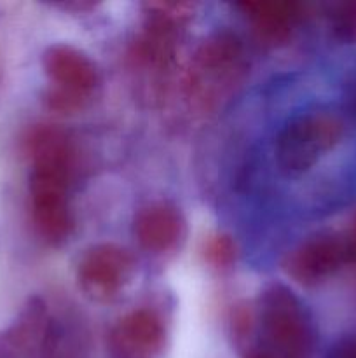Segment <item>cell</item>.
I'll return each instance as SVG.
<instances>
[{
  "label": "cell",
  "instance_id": "3957f363",
  "mask_svg": "<svg viewBox=\"0 0 356 358\" xmlns=\"http://www.w3.org/2000/svg\"><path fill=\"white\" fill-rule=\"evenodd\" d=\"M246 73L243 42L229 30L213 31L195 48L185 73V94L201 112L218 107Z\"/></svg>",
  "mask_w": 356,
  "mask_h": 358
},
{
  "label": "cell",
  "instance_id": "52a82bcc",
  "mask_svg": "<svg viewBox=\"0 0 356 358\" xmlns=\"http://www.w3.org/2000/svg\"><path fill=\"white\" fill-rule=\"evenodd\" d=\"M135 273V259L115 243L87 248L77 264V283L84 296L94 303H112L129 285Z\"/></svg>",
  "mask_w": 356,
  "mask_h": 358
},
{
  "label": "cell",
  "instance_id": "277c9868",
  "mask_svg": "<svg viewBox=\"0 0 356 358\" xmlns=\"http://www.w3.org/2000/svg\"><path fill=\"white\" fill-rule=\"evenodd\" d=\"M42 65L51 80L44 101L51 110L73 114L82 110L100 86V70L84 51L68 44H54L45 49Z\"/></svg>",
  "mask_w": 356,
  "mask_h": 358
},
{
  "label": "cell",
  "instance_id": "9c48e42d",
  "mask_svg": "<svg viewBox=\"0 0 356 358\" xmlns=\"http://www.w3.org/2000/svg\"><path fill=\"white\" fill-rule=\"evenodd\" d=\"M344 264H349L346 238L323 233L293 248L283 261V269L300 285L313 287L330 278Z\"/></svg>",
  "mask_w": 356,
  "mask_h": 358
},
{
  "label": "cell",
  "instance_id": "5b68a950",
  "mask_svg": "<svg viewBox=\"0 0 356 358\" xmlns=\"http://www.w3.org/2000/svg\"><path fill=\"white\" fill-rule=\"evenodd\" d=\"M344 121L332 112H307L292 119L276 140V159L290 175L311 170L344 136Z\"/></svg>",
  "mask_w": 356,
  "mask_h": 358
},
{
  "label": "cell",
  "instance_id": "30bf717a",
  "mask_svg": "<svg viewBox=\"0 0 356 358\" xmlns=\"http://www.w3.org/2000/svg\"><path fill=\"white\" fill-rule=\"evenodd\" d=\"M187 222L177 205L168 201L150 203L138 210L133 220V234L145 252L164 255L184 241Z\"/></svg>",
  "mask_w": 356,
  "mask_h": 358
},
{
  "label": "cell",
  "instance_id": "8992f818",
  "mask_svg": "<svg viewBox=\"0 0 356 358\" xmlns=\"http://www.w3.org/2000/svg\"><path fill=\"white\" fill-rule=\"evenodd\" d=\"M61 336L47 303L31 297L0 334V358H65Z\"/></svg>",
  "mask_w": 356,
  "mask_h": 358
},
{
  "label": "cell",
  "instance_id": "4fadbf2b",
  "mask_svg": "<svg viewBox=\"0 0 356 358\" xmlns=\"http://www.w3.org/2000/svg\"><path fill=\"white\" fill-rule=\"evenodd\" d=\"M332 30L341 41L356 42V2H344L334 7L330 14Z\"/></svg>",
  "mask_w": 356,
  "mask_h": 358
},
{
  "label": "cell",
  "instance_id": "7c38bea8",
  "mask_svg": "<svg viewBox=\"0 0 356 358\" xmlns=\"http://www.w3.org/2000/svg\"><path fill=\"white\" fill-rule=\"evenodd\" d=\"M202 257L212 268L229 269L237 259V245L232 236L223 233L212 234L202 245Z\"/></svg>",
  "mask_w": 356,
  "mask_h": 358
},
{
  "label": "cell",
  "instance_id": "8fae6325",
  "mask_svg": "<svg viewBox=\"0 0 356 358\" xmlns=\"http://www.w3.org/2000/svg\"><path fill=\"white\" fill-rule=\"evenodd\" d=\"M237 7L253 24L258 37L269 44L288 41L302 17V6L295 2H243Z\"/></svg>",
  "mask_w": 356,
  "mask_h": 358
},
{
  "label": "cell",
  "instance_id": "6da1fadb",
  "mask_svg": "<svg viewBox=\"0 0 356 358\" xmlns=\"http://www.w3.org/2000/svg\"><path fill=\"white\" fill-rule=\"evenodd\" d=\"M230 332L241 358H309L313 331L295 294L271 283L257 301L236 304Z\"/></svg>",
  "mask_w": 356,
  "mask_h": 358
},
{
  "label": "cell",
  "instance_id": "ba28073f",
  "mask_svg": "<svg viewBox=\"0 0 356 358\" xmlns=\"http://www.w3.org/2000/svg\"><path fill=\"white\" fill-rule=\"evenodd\" d=\"M168 345L163 317L150 308H138L119 318L108 331L110 358H159Z\"/></svg>",
  "mask_w": 356,
  "mask_h": 358
},
{
  "label": "cell",
  "instance_id": "7a4b0ae2",
  "mask_svg": "<svg viewBox=\"0 0 356 358\" xmlns=\"http://www.w3.org/2000/svg\"><path fill=\"white\" fill-rule=\"evenodd\" d=\"M24 149L31 161L30 213L42 240L59 245L73 231L68 189L73 175L75 150L63 129L38 124L28 131Z\"/></svg>",
  "mask_w": 356,
  "mask_h": 358
},
{
  "label": "cell",
  "instance_id": "5bb4252c",
  "mask_svg": "<svg viewBox=\"0 0 356 358\" xmlns=\"http://www.w3.org/2000/svg\"><path fill=\"white\" fill-rule=\"evenodd\" d=\"M346 247H348L349 264H356V213L351 220V227H349L348 234H346Z\"/></svg>",
  "mask_w": 356,
  "mask_h": 358
},
{
  "label": "cell",
  "instance_id": "9a60e30c",
  "mask_svg": "<svg viewBox=\"0 0 356 358\" xmlns=\"http://www.w3.org/2000/svg\"><path fill=\"white\" fill-rule=\"evenodd\" d=\"M346 358H356V345L351 346V348L348 350V353H346Z\"/></svg>",
  "mask_w": 356,
  "mask_h": 358
}]
</instances>
